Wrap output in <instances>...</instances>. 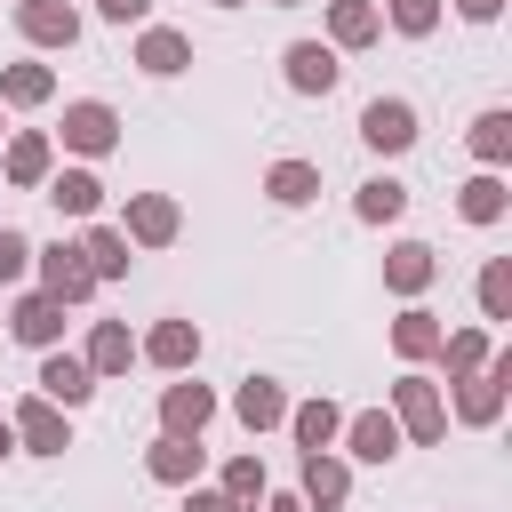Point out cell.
<instances>
[{
  "label": "cell",
  "mask_w": 512,
  "mask_h": 512,
  "mask_svg": "<svg viewBox=\"0 0 512 512\" xmlns=\"http://www.w3.org/2000/svg\"><path fill=\"white\" fill-rule=\"evenodd\" d=\"M328 432H336V408H328V400L296 408V440H304V448H328Z\"/></svg>",
  "instance_id": "cell-26"
},
{
  "label": "cell",
  "mask_w": 512,
  "mask_h": 512,
  "mask_svg": "<svg viewBox=\"0 0 512 512\" xmlns=\"http://www.w3.org/2000/svg\"><path fill=\"white\" fill-rule=\"evenodd\" d=\"M8 96H16V104H40V96H48V72H40V64H16V72H8Z\"/></svg>",
  "instance_id": "cell-31"
},
{
  "label": "cell",
  "mask_w": 512,
  "mask_h": 512,
  "mask_svg": "<svg viewBox=\"0 0 512 512\" xmlns=\"http://www.w3.org/2000/svg\"><path fill=\"white\" fill-rule=\"evenodd\" d=\"M288 80H296L304 96H328V88H336V56H328L320 40H296V48H288Z\"/></svg>",
  "instance_id": "cell-3"
},
{
  "label": "cell",
  "mask_w": 512,
  "mask_h": 512,
  "mask_svg": "<svg viewBox=\"0 0 512 512\" xmlns=\"http://www.w3.org/2000/svg\"><path fill=\"white\" fill-rule=\"evenodd\" d=\"M128 232H136V240H176V208H168V200H136V208H128Z\"/></svg>",
  "instance_id": "cell-15"
},
{
  "label": "cell",
  "mask_w": 512,
  "mask_h": 512,
  "mask_svg": "<svg viewBox=\"0 0 512 512\" xmlns=\"http://www.w3.org/2000/svg\"><path fill=\"white\" fill-rule=\"evenodd\" d=\"M16 24H24L32 40H72V32H80V16H72L64 0H24V8H16Z\"/></svg>",
  "instance_id": "cell-4"
},
{
  "label": "cell",
  "mask_w": 512,
  "mask_h": 512,
  "mask_svg": "<svg viewBox=\"0 0 512 512\" xmlns=\"http://www.w3.org/2000/svg\"><path fill=\"white\" fill-rule=\"evenodd\" d=\"M24 256H32V248H24L16 232H0V280H16V272H24Z\"/></svg>",
  "instance_id": "cell-35"
},
{
  "label": "cell",
  "mask_w": 512,
  "mask_h": 512,
  "mask_svg": "<svg viewBox=\"0 0 512 512\" xmlns=\"http://www.w3.org/2000/svg\"><path fill=\"white\" fill-rule=\"evenodd\" d=\"M392 336H400V352H432V344H440L432 312H400V328H392Z\"/></svg>",
  "instance_id": "cell-28"
},
{
  "label": "cell",
  "mask_w": 512,
  "mask_h": 512,
  "mask_svg": "<svg viewBox=\"0 0 512 512\" xmlns=\"http://www.w3.org/2000/svg\"><path fill=\"white\" fill-rule=\"evenodd\" d=\"M360 136H368L376 152H408V144H416V112H408L400 96H376V104L360 112Z\"/></svg>",
  "instance_id": "cell-1"
},
{
  "label": "cell",
  "mask_w": 512,
  "mask_h": 512,
  "mask_svg": "<svg viewBox=\"0 0 512 512\" xmlns=\"http://www.w3.org/2000/svg\"><path fill=\"white\" fill-rule=\"evenodd\" d=\"M192 512H240L232 496H192Z\"/></svg>",
  "instance_id": "cell-38"
},
{
  "label": "cell",
  "mask_w": 512,
  "mask_h": 512,
  "mask_svg": "<svg viewBox=\"0 0 512 512\" xmlns=\"http://www.w3.org/2000/svg\"><path fill=\"white\" fill-rule=\"evenodd\" d=\"M400 416H408L416 440H440V400H432V384H400Z\"/></svg>",
  "instance_id": "cell-10"
},
{
  "label": "cell",
  "mask_w": 512,
  "mask_h": 512,
  "mask_svg": "<svg viewBox=\"0 0 512 512\" xmlns=\"http://www.w3.org/2000/svg\"><path fill=\"white\" fill-rule=\"evenodd\" d=\"M240 416H248V424H280V416H288V400H280V384H264V376H248V384H240Z\"/></svg>",
  "instance_id": "cell-12"
},
{
  "label": "cell",
  "mask_w": 512,
  "mask_h": 512,
  "mask_svg": "<svg viewBox=\"0 0 512 512\" xmlns=\"http://www.w3.org/2000/svg\"><path fill=\"white\" fill-rule=\"evenodd\" d=\"M88 368H128V328H96V344H88Z\"/></svg>",
  "instance_id": "cell-29"
},
{
  "label": "cell",
  "mask_w": 512,
  "mask_h": 512,
  "mask_svg": "<svg viewBox=\"0 0 512 512\" xmlns=\"http://www.w3.org/2000/svg\"><path fill=\"white\" fill-rule=\"evenodd\" d=\"M16 432H24L32 448H64V424H56V408H40V400H32L24 416H16Z\"/></svg>",
  "instance_id": "cell-22"
},
{
  "label": "cell",
  "mask_w": 512,
  "mask_h": 512,
  "mask_svg": "<svg viewBox=\"0 0 512 512\" xmlns=\"http://www.w3.org/2000/svg\"><path fill=\"white\" fill-rule=\"evenodd\" d=\"M496 8H504V0H464V16H496Z\"/></svg>",
  "instance_id": "cell-39"
},
{
  "label": "cell",
  "mask_w": 512,
  "mask_h": 512,
  "mask_svg": "<svg viewBox=\"0 0 512 512\" xmlns=\"http://www.w3.org/2000/svg\"><path fill=\"white\" fill-rule=\"evenodd\" d=\"M392 16H400V32H432L440 0H392Z\"/></svg>",
  "instance_id": "cell-33"
},
{
  "label": "cell",
  "mask_w": 512,
  "mask_h": 512,
  "mask_svg": "<svg viewBox=\"0 0 512 512\" xmlns=\"http://www.w3.org/2000/svg\"><path fill=\"white\" fill-rule=\"evenodd\" d=\"M464 216H472V224H496V216H504V184H496V176H472V184H464Z\"/></svg>",
  "instance_id": "cell-19"
},
{
  "label": "cell",
  "mask_w": 512,
  "mask_h": 512,
  "mask_svg": "<svg viewBox=\"0 0 512 512\" xmlns=\"http://www.w3.org/2000/svg\"><path fill=\"white\" fill-rule=\"evenodd\" d=\"M304 496H312V504H344V464H328V456L312 448V456H304Z\"/></svg>",
  "instance_id": "cell-13"
},
{
  "label": "cell",
  "mask_w": 512,
  "mask_h": 512,
  "mask_svg": "<svg viewBox=\"0 0 512 512\" xmlns=\"http://www.w3.org/2000/svg\"><path fill=\"white\" fill-rule=\"evenodd\" d=\"M48 200H56L64 216H88V208H96V176H88V168H72V176H56V192H48Z\"/></svg>",
  "instance_id": "cell-18"
},
{
  "label": "cell",
  "mask_w": 512,
  "mask_h": 512,
  "mask_svg": "<svg viewBox=\"0 0 512 512\" xmlns=\"http://www.w3.org/2000/svg\"><path fill=\"white\" fill-rule=\"evenodd\" d=\"M88 376H96V368H88V360H72V352H56V360L40 368L48 400H64V408H72V400H88Z\"/></svg>",
  "instance_id": "cell-5"
},
{
  "label": "cell",
  "mask_w": 512,
  "mask_h": 512,
  "mask_svg": "<svg viewBox=\"0 0 512 512\" xmlns=\"http://www.w3.org/2000/svg\"><path fill=\"white\" fill-rule=\"evenodd\" d=\"M192 464H200V448H184V440H160V448H152V472H160V480H184Z\"/></svg>",
  "instance_id": "cell-30"
},
{
  "label": "cell",
  "mask_w": 512,
  "mask_h": 512,
  "mask_svg": "<svg viewBox=\"0 0 512 512\" xmlns=\"http://www.w3.org/2000/svg\"><path fill=\"white\" fill-rule=\"evenodd\" d=\"M400 208H408V192H400V184H368V192H360V216H368V224H392Z\"/></svg>",
  "instance_id": "cell-23"
},
{
  "label": "cell",
  "mask_w": 512,
  "mask_h": 512,
  "mask_svg": "<svg viewBox=\"0 0 512 512\" xmlns=\"http://www.w3.org/2000/svg\"><path fill=\"white\" fill-rule=\"evenodd\" d=\"M152 360H160V368H184V360H192V328H184V320H168V328L152 336Z\"/></svg>",
  "instance_id": "cell-24"
},
{
  "label": "cell",
  "mask_w": 512,
  "mask_h": 512,
  "mask_svg": "<svg viewBox=\"0 0 512 512\" xmlns=\"http://www.w3.org/2000/svg\"><path fill=\"white\" fill-rule=\"evenodd\" d=\"M144 8H152V0H104V16H112V24H128V16H144Z\"/></svg>",
  "instance_id": "cell-37"
},
{
  "label": "cell",
  "mask_w": 512,
  "mask_h": 512,
  "mask_svg": "<svg viewBox=\"0 0 512 512\" xmlns=\"http://www.w3.org/2000/svg\"><path fill=\"white\" fill-rule=\"evenodd\" d=\"M56 328H64V304H56V296L16 304V336H24V344H56Z\"/></svg>",
  "instance_id": "cell-7"
},
{
  "label": "cell",
  "mask_w": 512,
  "mask_h": 512,
  "mask_svg": "<svg viewBox=\"0 0 512 512\" xmlns=\"http://www.w3.org/2000/svg\"><path fill=\"white\" fill-rule=\"evenodd\" d=\"M160 416H168V432H176V440H184V432H200V424H208V392H200V384H176V392H168V408H160Z\"/></svg>",
  "instance_id": "cell-9"
},
{
  "label": "cell",
  "mask_w": 512,
  "mask_h": 512,
  "mask_svg": "<svg viewBox=\"0 0 512 512\" xmlns=\"http://www.w3.org/2000/svg\"><path fill=\"white\" fill-rule=\"evenodd\" d=\"M496 384H504V368H496V376H472V384H464V416H472V424H488V416H496V400H504Z\"/></svg>",
  "instance_id": "cell-25"
},
{
  "label": "cell",
  "mask_w": 512,
  "mask_h": 512,
  "mask_svg": "<svg viewBox=\"0 0 512 512\" xmlns=\"http://www.w3.org/2000/svg\"><path fill=\"white\" fill-rule=\"evenodd\" d=\"M80 256H88V272H96V280L128 272V240H120V232H88V248H80Z\"/></svg>",
  "instance_id": "cell-16"
},
{
  "label": "cell",
  "mask_w": 512,
  "mask_h": 512,
  "mask_svg": "<svg viewBox=\"0 0 512 512\" xmlns=\"http://www.w3.org/2000/svg\"><path fill=\"white\" fill-rule=\"evenodd\" d=\"M336 40H352V48L376 40V8L368 0H336Z\"/></svg>",
  "instance_id": "cell-20"
},
{
  "label": "cell",
  "mask_w": 512,
  "mask_h": 512,
  "mask_svg": "<svg viewBox=\"0 0 512 512\" xmlns=\"http://www.w3.org/2000/svg\"><path fill=\"white\" fill-rule=\"evenodd\" d=\"M224 8H240V0H224Z\"/></svg>",
  "instance_id": "cell-41"
},
{
  "label": "cell",
  "mask_w": 512,
  "mask_h": 512,
  "mask_svg": "<svg viewBox=\"0 0 512 512\" xmlns=\"http://www.w3.org/2000/svg\"><path fill=\"white\" fill-rule=\"evenodd\" d=\"M472 144H480V160H504V152H512V120H504V112H488V120L472 128Z\"/></svg>",
  "instance_id": "cell-27"
},
{
  "label": "cell",
  "mask_w": 512,
  "mask_h": 512,
  "mask_svg": "<svg viewBox=\"0 0 512 512\" xmlns=\"http://www.w3.org/2000/svg\"><path fill=\"white\" fill-rule=\"evenodd\" d=\"M424 280H432V248L424 240H400L392 248V288H424Z\"/></svg>",
  "instance_id": "cell-17"
},
{
  "label": "cell",
  "mask_w": 512,
  "mask_h": 512,
  "mask_svg": "<svg viewBox=\"0 0 512 512\" xmlns=\"http://www.w3.org/2000/svg\"><path fill=\"white\" fill-rule=\"evenodd\" d=\"M184 56H192V48H184L176 32H144V72H184Z\"/></svg>",
  "instance_id": "cell-21"
},
{
  "label": "cell",
  "mask_w": 512,
  "mask_h": 512,
  "mask_svg": "<svg viewBox=\"0 0 512 512\" xmlns=\"http://www.w3.org/2000/svg\"><path fill=\"white\" fill-rule=\"evenodd\" d=\"M264 184H272V200H280V208H304V200H312V192H320V176H312V168H304V160H280V168H272V176H264Z\"/></svg>",
  "instance_id": "cell-8"
},
{
  "label": "cell",
  "mask_w": 512,
  "mask_h": 512,
  "mask_svg": "<svg viewBox=\"0 0 512 512\" xmlns=\"http://www.w3.org/2000/svg\"><path fill=\"white\" fill-rule=\"evenodd\" d=\"M392 448H400V424H392V416H360V424H352V456H368V464H384Z\"/></svg>",
  "instance_id": "cell-11"
},
{
  "label": "cell",
  "mask_w": 512,
  "mask_h": 512,
  "mask_svg": "<svg viewBox=\"0 0 512 512\" xmlns=\"http://www.w3.org/2000/svg\"><path fill=\"white\" fill-rule=\"evenodd\" d=\"M224 496L240 504V496H264V472H256V456H240L232 472H224Z\"/></svg>",
  "instance_id": "cell-32"
},
{
  "label": "cell",
  "mask_w": 512,
  "mask_h": 512,
  "mask_svg": "<svg viewBox=\"0 0 512 512\" xmlns=\"http://www.w3.org/2000/svg\"><path fill=\"white\" fill-rule=\"evenodd\" d=\"M40 272H48V296H56V304H80V296L96 288V272H88V256H80V248H64V240H56L48 256H40Z\"/></svg>",
  "instance_id": "cell-2"
},
{
  "label": "cell",
  "mask_w": 512,
  "mask_h": 512,
  "mask_svg": "<svg viewBox=\"0 0 512 512\" xmlns=\"http://www.w3.org/2000/svg\"><path fill=\"white\" fill-rule=\"evenodd\" d=\"M8 176H16V184H40V176H48V136H16V144H8Z\"/></svg>",
  "instance_id": "cell-14"
},
{
  "label": "cell",
  "mask_w": 512,
  "mask_h": 512,
  "mask_svg": "<svg viewBox=\"0 0 512 512\" xmlns=\"http://www.w3.org/2000/svg\"><path fill=\"white\" fill-rule=\"evenodd\" d=\"M272 512H296V504H272Z\"/></svg>",
  "instance_id": "cell-40"
},
{
  "label": "cell",
  "mask_w": 512,
  "mask_h": 512,
  "mask_svg": "<svg viewBox=\"0 0 512 512\" xmlns=\"http://www.w3.org/2000/svg\"><path fill=\"white\" fill-rule=\"evenodd\" d=\"M480 352H488L480 336H456V344H448V368H480Z\"/></svg>",
  "instance_id": "cell-36"
},
{
  "label": "cell",
  "mask_w": 512,
  "mask_h": 512,
  "mask_svg": "<svg viewBox=\"0 0 512 512\" xmlns=\"http://www.w3.org/2000/svg\"><path fill=\"white\" fill-rule=\"evenodd\" d=\"M504 296H512V272H504V264H488V280H480V304H488V312H504Z\"/></svg>",
  "instance_id": "cell-34"
},
{
  "label": "cell",
  "mask_w": 512,
  "mask_h": 512,
  "mask_svg": "<svg viewBox=\"0 0 512 512\" xmlns=\"http://www.w3.org/2000/svg\"><path fill=\"white\" fill-rule=\"evenodd\" d=\"M64 136H72L80 152H104V144H112V112H104V104H72V112H64Z\"/></svg>",
  "instance_id": "cell-6"
}]
</instances>
